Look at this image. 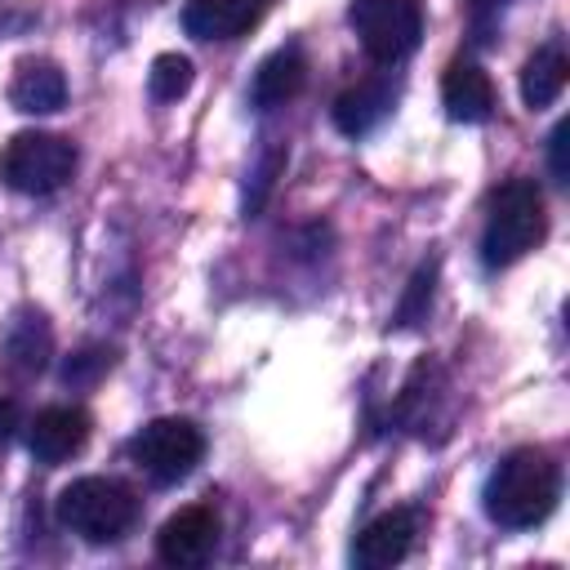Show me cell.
Returning a JSON list of instances; mask_svg holds the SVG:
<instances>
[{
    "label": "cell",
    "mask_w": 570,
    "mask_h": 570,
    "mask_svg": "<svg viewBox=\"0 0 570 570\" xmlns=\"http://www.w3.org/2000/svg\"><path fill=\"white\" fill-rule=\"evenodd\" d=\"M53 512L85 543H116L138 525V494L116 476H80L62 485Z\"/></svg>",
    "instance_id": "3957f363"
},
{
    "label": "cell",
    "mask_w": 570,
    "mask_h": 570,
    "mask_svg": "<svg viewBox=\"0 0 570 570\" xmlns=\"http://www.w3.org/2000/svg\"><path fill=\"white\" fill-rule=\"evenodd\" d=\"M18 428H27L22 405H18L13 396H0V445H9V441L18 436Z\"/></svg>",
    "instance_id": "44dd1931"
},
{
    "label": "cell",
    "mask_w": 570,
    "mask_h": 570,
    "mask_svg": "<svg viewBox=\"0 0 570 570\" xmlns=\"http://www.w3.org/2000/svg\"><path fill=\"white\" fill-rule=\"evenodd\" d=\"M441 102L445 116L459 125H481L494 116V85L472 58H454L441 76Z\"/></svg>",
    "instance_id": "4fadbf2b"
},
{
    "label": "cell",
    "mask_w": 570,
    "mask_h": 570,
    "mask_svg": "<svg viewBox=\"0 0 570 570\" xmlns=\"http://www.w3.org/2000/svg\"><path fill=\"white\" fill-rule=\"evenodd\" d=\"M548 236L543 191L534 178H508L490 196L485 232H481V263L485 267H512Z\"/></svg>",
    "instance_id": "7a4b0ae2"
},
{
    "label": "cell",
    "mask_w": 570,
    "mask_h": 570,
    "mask_svg": "<svg viewBox=\"0 0 570 570\" xmlns=\"http://www.w3.org/2000/svg\"><path fill=\"white\" fill-rule=\"evenodd\" d=\"M468 4H472V9H476V13H490V9H499V4H503V0H468Z\"/></svg>",
    "instance_id": "7402d4cb"
},
{
    "label": "cell",
    "mask_w": 570,
    "mask_h": 570,
    "mask_svg": "<svg viewBox=\"0 0 570 570\" xmlns=\"http://www.w3.org/2000/svg\"><path fill=\"white\" fill-rule=\"evenodd\" d=\"M191 80H196L191 58H183V53H156V58H151L147 85H151V98H156V102H178V98L191 89Z\"/></svg>",
    "instance_id": "e0dca14e"
},
{
    "label": "cell",
    "mask_w": 570,
    "mask_h": 570,
    "mask_svg": "<svg viewBox=\"0 0 570 570\" xmlns=\"http://www.w3.org/2000/svg\"><path fill=\"white\" fill-rule=\"evenodd\" d=\"M557 494H561L557 463L543 450L521 445L494 463V472L485 481V512L503 530H530L552 517Z\"/></svg>",
    "instance_id": "6da1fadb"
},
{
    "label": "cell",
    "mask_w": 570,
    "mask_h": 570,
    "mask_svg": "<svg viewBox=\"0 0 570 570\" xmlns=\"http://www.w3.org/2000/svg\"><path fill=\"white\" fill-rule=\"evenodd\" d=\"M89 441V414L80 405H45L36 419H27V445L40 463H62L80 454Z\"/></svg>",
    "instance_id": "30bf717a"
},
{
    "label": "cell",
    "mask_w": 570,
    "mask_h": 570,
    "mask_svg": "<svg viewBox=\"0 0 570 570\" xmlns=\"http://www.w3.org/2000/svg\"><path fill=\"white\" fill-rule=\"evenodd\" d=\"M76 174V142L45 129H22L0 151V183L22 196H53Z\"/></svg>",
    "instance_id": "277c9868"
},
{
    "label": "cell",
    "mask_w": 570,
    "mask_h": 570,
    "mask_svg": "<svg viewBox=\"0 0 570 570\" xmlns=\"http://www.w3.org/2000/svg\"><path fill=\"white\" fill-rule=\"evenodd\" d=\"M129 459L156 481V485H178L183 476L196 472V463L205 459V432L191 419H151L147 428H138L129 436Z\"/></svg>",
    "instance_id": "8992f818"
},
{
    "label": "cell",
    "mask_w": 570,
    "mask_h": 570,
    "mask_svg": "<svg viewBox=\"0 0 570 570\" xmlns=\"http://www.w3.org/2000/svg\"><path fill=\"white\" fill-rule=\"evenodd\" d=\"M432 281H436V263H423V267L414 272L410 289H405V303H401V312H396V325H414V321L428 312V303H432Z\"/></svg>",
    "instance_id": "d6986e66"
},
{
    "label": "cell",
    "mask_w": 570,
    "mask_h": 570,
    "mask_svg": "<svg viewBox=\"0 0 570 570\" xmlns=\"http://www.w3.org/2000/svg\"><path fill=\"white\" fill-rule=\"evenodd\" d=\"M419 534V512L414 508H392L383 517H374L356 539H352V566L361 570H387L396 566Z\"/></svg>",
    "instance_id": "9c48e42d"
},
{
    "label": "cell",
    "mask_w": 570,
    "mask_h": 570,
    "mask_svg": "<svg viewBox=\"0 0 570 570\" xmlns=\"http://www.w3.org/2000/svg\"><path fill=\"white\" fill-rule=\"evenodd\" d=\"M566 138H570V125L561 120L552 134H548V169L557 183H570V165H566Z\"/></svg>",
    "instance_id": "ffe728a7"
},
{
    "label": "cell",
    "mask_w": 570,
    "mask_h": 570,
    "mask_svg": "<svg viewBox=\"0 0 570 570\" xmlns=\"http://www.w3.org/2000/svg\"><path fill=\"white\" fill-rule=\"evenodd\" d=\"M9 102L27 116H49V111H62L67 102V76L58 62L49 58H22L9 76Z\"/></svg>",
    "instance_id": "5bb4252c"
},
{
    "label": "cell",
    "mask_w": 570,
    "mask_h": 570,
    "mask_svg": "<svg viewBox=\"0 0 570 570\" xmlns=\"http://www.w3.org/2000/svg\"><path fill=\"white\" fill-rule=\"evenodd\" d=\"M347 22H352L361 49L374 62L392 67V62L410 58L423 40V0H352Z\"/></svg>",
    "instance_id": "5b68a950"
},
{
    "label": "cell",
    "mask_w": 570,
    "mask_h": 570,
    "mask_svg": "<svg viewBox=\"0 0 570 570\" xmlns=\"http://www.w3.org/2000/svg\"><path fill=\"white\" fill-rule=\"evenodd\" d=\"M111 370V347H80V352H71L67 361H62V383L67 387H94L102 374Z\"/></svg>",
    "instance_id": "ac0fdd59"
},
{
    "label": "cell",
    "mask_w": 570,
    "mask_h": 570,
    "mask_svg": "<svg viewBox=\"0 0 570 570\" xmlns=\"http://www.w3.org/2000/svg\"><path fill=\"white\" fill-rule=\"evenodd\" d=\"M53 356V330L40 307H18L0 325V370L9 379H36Z\"/></svg>",
    "instance_id": "ba28073f"
},
{
    "label": "cell",
    "mask_w": 570,
    "mask_h": 570,
    "mask_svg": "<svg viewBox=\"0 0 570 570\" xmlns=\"http://www.w3.org/2000/svg\"><path fill=\"white\" fill-rule=\"evenodd\" d=\"M392 102H396L392 76L356 80L352 89H343V94L334 98V125H338V134H347V138H365V134H374V129L392 116Z\"/></svg>",
    "instance_id": "8fae6325"
},
{
    "label": "cell",
    "mask_w": 570,
    "mask_h": 570,
    "mask_svg": "<svg viewBox=\"0 0 570 570\" xmlns=\"http://www.w3.org/2000/svg\"><path fill=\"white\" fill-rule=\"evenodd\" d=\"M218 534H223V525H218V512H214V508H205V503L178 508V512L160 525V534H156V557H160L165 566L196 570V566H205V561L214 557Z\"/></svg>",
    "instance_id": "52a82bcc"
},
{
    "label": "cell",
    "mask_w": 570,
    "mask_h": 570,
    "mask_svg": "<svg viewBox=\"0 0 570 570\" xmlns=\"http://www.w3.org/2000/svg\"><path fill=\"white\" fill-rule=\"evenodd\" d=\"M272 0H187L183 31L196 40H236L267 13Z\"/></svg>",
    "instance_id": "7c38bea8"
},
{
    "label": "cell",
    "mask_w": 570,
    "mask_h": 570,
    "mask_svg": "<svg viewBox=\"0 0 570 570\" xmlns=\"http://www.w3.org/2000/svg\"><path fill=\"white\" fill-rule=\"evenodd\" d=\"M566 76H570L566 49H561L557 40L539 45V49L525 58V67H521V102H525L530 111L552 107V102L561 98V89H566Z\"/></svg>",
    "instance_id": "2e32d148"
},
{
    "label": "cell",
    "mask_w": 570,
    "mask_h": 570,
    "mask_svg": "<svg viewBox=\"0 0 570 570\" xmlns=\"http://www.w3.org/2000/svg\"><path fill=\"white\" fill-rule=\"evenodd\" d=\"M303 80H307V58H303V49L285 45V49H276L272 58H263V67L254 71L249 98H254V107L272 111V107H285V102L303 89Z\"/></svg>",
    "instance_id": "9a60e30c"
}]
</instances>
